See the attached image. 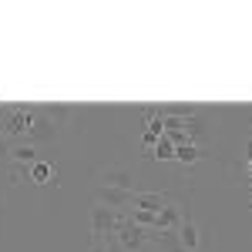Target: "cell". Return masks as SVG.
I'll return each mask as SVG.
<instances>
[{
  "label": "cell",
  "mask_w": 252,
  "mask_h": 252,
  "mask_svg": "<svg viewBox=\"0 0 252 252\" xmlns=\"http://www.w3.org/2000/svg\"><path fill=\"white\" fill-rule=\"evenodd\" d=\"M249 195H252V182H249Z\"/></svg>",
  "instance_id": "cell-20"
},
{
  "label": "cell",
  "mask_w": 252,
  "mask_h": 252,
  "mask_svg": "<svg viewBox=\"0 0 252 252\" xmlns=\"http://www.w3.org/2000/svg\"><path fill=\"white\" fill-rule=\"evenodd\" d=\"M161 135H155V131H148V128H145V131H141V152H145V155H148V152H152V148H155V141Z\"/></svg>",
  "instance_id": "cell-15"
},
{
  "label": "cell",
  "mask_w": 252,
  "mask_h": 252,
  "mask_svg": "<svg viewBox=\"0 0 252 252\" xmlns=\"http://www.w3.org/2000/svg\"><path fill=\"white\" fill-rule=\"evenodd\" d=\"M27 178L34 182V185H58V165L54 161H47V158H37L34 165H31V172H27Z\"/></svg>",
  "instance_id": "cell-9"
},
{
  "label": "cell",
  "mask_w": 252,
  "mask_h": 252,
  "mask_svg": "<svg viewBox=\"0 0 252 252\" xmlns=\"http://www.w3.org/2000/svg\"><path fill=\"white\" fill-rule=\"evenodd\" d=\"M118 246L125 252H141L145 246H148V229H141V225H135V222H128L125 215H121V225H118Z\"/></svg>",
  "instance_id": "cell-3"
},
{
  "label": "cell",
  "mask_w": 252,
  "mask_h": 252,
  "mask_svg": "<svg viewBox=\"0 0 252 252\" xmlns=\"http://www.w3.org/2000/svg\"><path fill=\"white\" fill-rule=\"evenodd\" d=\"M209 152L205 148H198V145H178L175 148V161H182V165H198V161H205Z\"/></svg>",
  "instance_id": "cell-11"
},
{
  "label": "cell",
  "mask_w": 252,
  "mask_h": 252,
  "mask_svg": "<svg viewBox=\"0 0 252 252\" xmlns=\"http://www.w3.org/2000/svg\"><path fill=\"white\" fill-rule=\"evenodd\" d=\"M44 111H47V118H51L58 128H61V125H67V121L74 118V108H71V104H44Z\"/></svg>",
  "instance_id": "cell-13"
},
{
  "label": "cell",
  "mask_w": 252,
  "mask_h": 252,
  "mask_svg": "<svg viewBox=\"0 0 252 252\" xmlns=\"http://www.w3.org/2000/svg\"><path fill=\"white\" fill-rule=\"evenodd\" d=\"M148 158H158V161H172V158H175V145H172V141H168L165 135H161V138L155 141V148L148 152Z\"/></svg>",
  "instance_id": "cell-14"
},
{
  "label": "cell",
  "mask_w": 252,
  "mask_h": 252,
  "mask_svg": "<svg viewBox=\"0 0 252 252\" xmlns=\"http://www.w3.org/2000/svg\"><path fill=\"white\" fill-rule=\"evenodd\" d=\"M101 252H125V249L118 246V239H115V235H111V239H108V246H104V249H101Z\"/></svg>",
  "instance_id": "cell-18"
},
{
  "label": "cell",
  "mask_w": 252,
  "mask_h": 252,
  "mask_svg": "<svg viewBox=\"0 0 252 252\" xmlns=\"http://www.w3.org/2000/svg\"><path fill=\"white\" fill-rule=\"evenodd\" d=\"M249 209H252V205H249Z\"/></svg>",
  "instance_id": "cell-21"
},
{
  "label": "cell",
  "mask_w": 252,
  "mask_h": 252,
  "mask_svg": "<svg viewBox=\"0 0 252 252\" xmlns=\"http://www.w3.org/2000/svg\"><path fill=\"white\" fill-rule=\"evenodd\" d=\"M148 242H155L158 252H185L182 239H178V229H148Z\"/></svg>",
  "instance_id": "cell-8"
},
{
  "label": "cell",
  "mask_w": 252,
  "mask_h": 252,
  "mask_svg": "<svg viewBox=\"0 0 252 252\" xmlns=\"http://www.w3.org/2000/svg\"><path fill=\"white\" fill-rule=\"evenodd\" d=\"M10 161H14V165H27V168H31V165L37 161V148H34V145H14Z\"/></svg>",
  "instance_id": "cell-12"
},
{
  "label": "cell",
  "mask_w": 252,
  "mask_h": 252,
  "mask_svg": "<svg viewBox=\"0 0 252 252\" xmlns=\"http://www.w3.org/2000/svg\"><path fill=\"white\" fill-rule=\"evenodd\" d=\"M97 205H108V209H115V212H128L131 209V192H121V189H104V185H97Z\"/></svg>",
  "instance_id": "cell-7"
},
{
  "label": "cell",
  "mask_w": 252,
  "mask_h": 252,
  "mask_svg": "<svg viewBox=\"0 0 252 252\" xmlns=\"http://www.w3.org/2000/svg\"><path fill=\"white\" fill-rule=\"evenodd\" d=\"M10 152H14L10 138H7V135H0V158H10Z\"/></svg>",
  "instance_id": "cell-17"
},
{
  "label": "cell",
  "mask_w": 252,
  "mask_h": 252,
  "mask_svg": "<svg viewBox=\"0 0 252 252\" xmlns=\"http://www.w3.org/2000/svg\"><path fill=\"white\" fill-rule=\"evenodd\" d=\"M27 172H31L27 165H14V168H10V182H24V178H27Z\"/></svg>",
  "instance_id": "cell-16"
},
{
  "label": "cell",
  "mask_w": 252,
  "mask_h": 252,
  "mask_svg": "<svg viewBox=\"0 0 252 252\" xmlns=\"http://www.w3.org/2000/svg\"><path fill=\"white\" fill-rule=\"evenodd\" d=\"M175 198L168 192H131V209H145V212H161V209H165V205H172Z\"/></svg>",
  "instance_id": "cell-6"
},
{
  "label": "cell",
  "mask_w": 252,
  "mask_h": 252,
  "mask_svg": "<svg viewBox=\"0 0 252 252\" xmlns=\"http://www.w3.org/2000/svg\"><path fill=\"white\" fill-rule=\"evenodd\" d=\"M54 135H58V125L47 118V111L44 108H37V115H34V121H31V131H27V145H44V141H54Z\"/></svg>",
  "instance_id": "cell-4"
},
{
  "label": "cell",
  "mask_w": 252,
  "mask_h": 252,
  "mask_svg": "<svg viewBox=\"0 0 252 252\" xmlns=\"http://www.w3.org/2000/svg\"><path fill=\"white\" fill-rule=\"evenodd\" d=\"M178 239H182V249L185 252H195L202 246V232H198V222L192 219V212L185 215V222L178 225Z\"/></svg>",
  "instance_id": "cell-10"
},
{
  "label": "cell",
  "mask_w": 252,
  "mask_h": 252,
  "mask_svg": "<svg viewBox=\"0 0 252 252\" xmlns=\"http://www.w3.org/2000/svg\"><path fill=\"white\" fill-rule=\"evenodd\" d=\"M34 115H37V108H0V135L27 138Z\"/></svg>",
  "instance_id": "cell-2"
},
{
  "label": "cell",
  "mask_w": 252,
  "mask_h": 252,
  "mask_svg": "<svg viewBox=\"0 0 252 252\" xmlns=\"http://www.w3.org/2000/svg\"><path fill=\"white\" fill-rule=\"evenodd\" d=\"M118 225H121V212L94 202V209H91V249L101 252L104 239H111V235L118 232Z\"/></svg>",
  "instance_id": "cell-1"
},
{
  "label": "cell",
  "mask_w": 252,
  "mask_h": 252,
  "mask_svg": "<svg viewBox=\"0 0 252 252\" xmlns=\"http://www.w3.org/2000/svg\"><path fill=\"white\" fill-rule=\"evenodd\" d=\"M246 158H249V161H252V138H249V141H246Z\"/></svg>",
  "instance_id": "cell-19"
},
{
  "label": "cell",
  "mask_w": 252,
  "mask_h": 252,
  "mask_svg": "<svg viewBox=\"0 0 252 252\" xmlns=\"http://www.w3.org/2000/svg\"><path fill=\"white\" fill-rule=\"evenodd\" d=\"M97 182L104 189H121V192H135V172L131 168H101L97 172Z\"/></svg>",
  "instance_id": "cell-5"
}]
</instances>
